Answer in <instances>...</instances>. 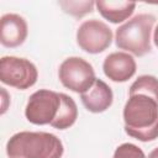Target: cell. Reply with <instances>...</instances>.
I'll return each instance as SVG.
<instances>
[{
    "mask_svg": "<svg viewBox=\"0 0 158 158\" xmlns=\"http://www.w3.org/2000/svg\"><path fill=\"white\" fill-rule=\"evenodd\" d=\"M125 132L141 141L158 138V101L146 94H132L123 106Z\"/></svg>",
    "mask_w": 158,
    "mask_h": 158,
    "instance_id": "cell-1",
    "label": "cell"
},
{
    "mask_svg": "<svg viewBox=\"0 0 158 158\" xmlns=\"http://www.w3.org/2000/svg\"><path fill=\"white\" fill-rule=\"evenodd\" d=\"M62 141L49 132L21 131L12 135L6 143L9 158H62Z\"/></svg>",
    "mask_w": 158,
    "mask_h": 158,
    "instance_id": "cell-2",
    "label": "cell"
},
{
    "mask_svg": "<svg viewBox=\"0 0 158 158\" xmlns=\"http://www.w3.org/2000/svg\"><path fill=\"white\" fill-rule=\"evenodd\" d=\"M156 17L151 14H138L126 21L115 32L116 47L142 57L151 52V35Z\"/></svg>",
    "mask_w": 158,
    "mask_h": 158,
    "instance_id": "cell-3",
    "label": "cell"
},
{
    "mask_svg": "<svg viewBox=\"0 0 158 158\" xmlns=\"http://www.w3.org/2000/svg\"><path fill=\"white\" fill-rule=\"evenodd\" d=\"M62 85L74 93L83 94L93 86L96 80L93 65L80 57H68L58 69Z\"/></svg>",
    "mask_w": 158,
    "mask_h": 158,
    "instance_id": "cell-4",
    "label": "cell"
},
{
    "mask_svg": "<svg viewBox=\"0 0 158 158\" xmlns=\"http://www.w3.org/2000/svg\"><path fill=\"white\" fill-rule=\"evenodd\" d=\"M37 78L38 70L31 60L14 56H5L0 59L1 83L20 90H26L36 84Z\"/></svg>",
    "mask_w": 158,
    "mask_h": 158,
    "instance_id": "cell-5",
    "label": "cell"
},
{
    "mask_svg": "<svg viewBox=\"0 0 158 158\" xmlns=\"http://www.w3.org/2000/svg\"><path fill=\"white\" fill-rule=\"evenodd\" d=\"M60 104V93L40 89L28 98L25 107V116L27 121L33 125H51L58 115Z\"/></svg>",
    "mask_w": 158,
    "mask_h": 158,
    "instance_id": "cell-6",
    "label": "cell"
},
{
    "mask_svg": "<svg viewBox=\"0 0 158 158\" xmlns=\"http://www.w3.org/2000/svg\"><path fill=\"white\" fill-rule=\"evenodd\" d=\"M112 31L102 21L91 19L84 21L77 31V43L86 53L98 54L110 47L112 42Z\"/></svg>",
    "mask_w": 158,
    "mask_h": 158,
    "instance_id": "cell-7",
    "label": "cell"
},
{
    "mask_svg": "<svg viewBox=\"0 0 158 158\" xmlns=\"http://www.w3.org/2000/svg\"><path fill=\"white\" fill-rule=\"evenodd\" d=\"M136 69V60L127 52H112L102 63L104 74L115 83L127 81L135 75Z\"/></svg>",
    "mask_w": 158,
    "mask_h": 158,
    "instance_id": "cell-8",
    "label": "cell"
},
{
    "mask_svg": "<svg viewBox=\"0 0 158 158\" xmlns=\"http://www.w3.org/2000/svg\"><path fill=\"white\" fill-rule=\"evenodd\" d=\"M26 20L17 14H5L0 19V42L6 48H16L27 38Z\"/></svg>",
    "mask_w": 158,
    "mask_h": 158,
    "instance_id": "cell-9",
    "label": "cell"
},
{
    "mask_svg": "<svg viewBox=\"0 0 158 158\" xmlns=\"http://www.w3.org/2000/svg\"><path fill=\"white\" fill-rule=\"evenodd\" d=\"M80 100L88 111L100 114L106 111L112 105L114 94L111 88L104 80L96 78L93 86L85 93L80 94Z\"/></svg>",
    "mask_w": 158,
    "mask_h": 158,
    "instance_id": "cell-10",
    "label": "cell"
},
{
    "mask_svg": "<svg viewBox=\"0 0 158 158\" xmlns=\"http://www.w3.org/2000/svg\"><path fill=\"white\" fill-rule=\"evenodd\" d=\"M95 6L100 15L112 22L120 23L127 20L136 9V2L132 1H95Z\"/></svg>",
    "mask_w": 158,
    "mask_h": 158,
    "instance_id": "cell-11",
    "label": "cell"
},
{
    "mask_svg": "<svg viewBox=\"0 0 158 158\" xmlns=\"http://www.w3.org/2000/svg\"><path fill=\"white\" fill-rule=\"evenodd\" d=\"M60 99H62L60 109L58 111L57 117L51 123V126L57 130H67L72 127L78 118V106L75 101L67 94L60 93Z\"/></svg>",
    "mask_w": 158,
    "mask_h": 158,
    "instance_id": "cell-12",
    "label": "cell"
},
{
    "mask_svg": "<svg viewBox=\"0 0 158 158\" xmlns=\"http://www.w3.org/2000/svg\"><path fill=\"white\" fill-rule=\"evenodd\" d=\"M132 94H146L158 101V79L148 74L138 77L130 86L128 95Z\"/></svg>",
    "mask_w": 158,
    "mask_h": 158,
    "instance_id": "cell-13",
    "label": "cell"
},
{
    "mask_svg": "<svg viewBox=\"0 0 158 158\" xmlns=\"http://www.w3.org/2000/svg\"><path fill=\"white\" fill-rule=\"evenodd\" d=\"M58 5L63 9L64 12L80 19L83 16H85L86 14L93 12L94 6H95V1L91 0H86V1H70V0H64V1H59Z\"/></svg>",
    "mask_w": 158,
    "mask_h": 158,
    "instance_id": "cell-14",
    "label": "cell"
},
{
    "mask_svg": "<svg viewBox=\"0 0 158 158\" xmlns=\"http://www.w3.org/2000/svg\"><path fill=\"white\" fill-rule=\"evenodd\" d=\"M112 158H146V156L138 146L126 142L115 149Z\"/></svg>",
    "mask_w": 158,
    "mask_h": 158,
    "instance_id": "cell-15",
    "label": "cell"
},
{
    "mask_svg": "<svg viewBox=\"0 0 158 158\" xmlns=\"http://www.w3.org/2000/svg\"><path fill=\"white\" fill-rule=\"evenodd\" d=\"M1 95H2V105H1V115L5 114V111L7 110V93L4 88H1Z\"/></svg>",
    "mask_w": 158,
    "mask_h": 158,
    "instance_id": "cell-16",
    "label": "cell"
},
{
    "mask_svg": "<svg viewBox=\"0 0 158 158\" xmlns=\"http://www.w3.org/2000/svg\"><path fill=\"white\" fill-rule=\"evenodd\" d=\"M148 158H158V147L151 151V153L148 154Z\"/></svg>",
    "mask_w": 158,
    "mask_h": 158,
    "instance_id": "cell-17",
    "label": "cell"
},
{
    "mask_svg": "<svg viewBox=\"0 0 158 158\" xmlns=\"http://www.w3.org/2000/svg\"><path fill=\"white\" fill-rule=\"evenodd\" d=\"M153 41H154V44L158 47V25L154 30V33H153Z\"/></svg>",
    "mask_w": 158,
    "mask_h": 158,
    "instance_id": "cell-18",
    "label": "cell"
}]
</instances>
